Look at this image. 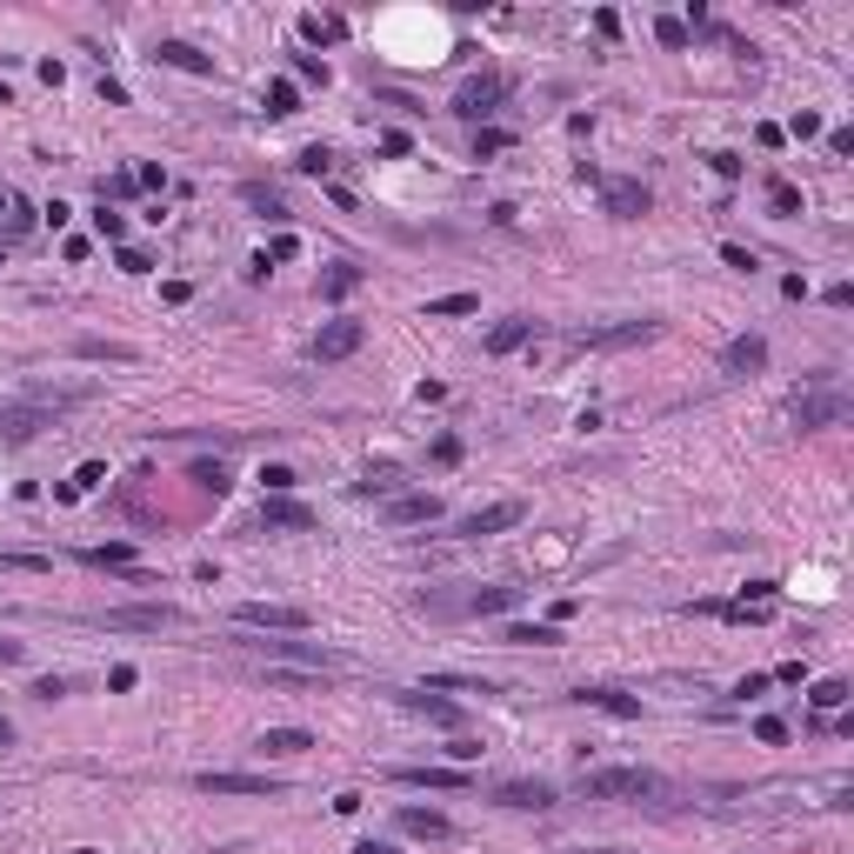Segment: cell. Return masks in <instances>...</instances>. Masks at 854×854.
Masks as SVG:
<instances>
[{
	"instance_id": "6da1fadb",
	"label": "cell",
	"mask_w": 854,
	"mask_h": 854,
	"mask_svg": "<svg viewBox=\"0 0 854 854\" xmlns=\"http://www.w3.org/2000/svg\"><path fill=\"white\" fill-rule=\"evenodd\" d=\"M581 794L587 801H648V808L674 801V788L655 768H581Z\"/></svg>"
},
{
	"instance_id": "7a4b0ae2",
	"label": "cell",
	"mask_w": 854,
	"mask_h": 854,
	"mask_svg": "<svg viewBox=\"0 0 854 854\" xmlns=\"http://www.w3.org/2000/svg\"><path fill=\"white\" fill-rule=\"evenodd\" d=\"M81 401H87V388H68V394H34V401H21V407L0 414V435H8V441H34L53 414H61V407H81Z\"/></svg>"
},
{
	"instance_id": "3957f363",
	"label": "cell",
	"mask_w": 854,
	"mask_h": 854,
	"mask_svg": "<svg viewBox=\"0 0 854 854\" xmlns=\"http://www.w3.org/2000/svg\"><path fill=\"white\" fill-rule=\"evenodd\" d=\"M100 627H114V634H160V627H181V608L168 601H141V608H107Z\"/></svg>"
},
{
	"instance_id": "277c9868",
	"label": "cell",
	"mask_w": 854,
	"mask_h": 854,
	"mask_svg": "<svg viewBox=\"0 0 854 854\" xmlns=\"http://www.w3.org/2000/svg\"><path fill=\"white\" fill-rule=\"evenodd\" d=\"M234 621L260 634H307V608H288V601H241Z\"/></svg>"
},
{
	"instance_id": "5b68a950",
	"label": "cell",
	"mask_w": 854,
	"mask_h": 854,
	"mask_svg": "<svg viewBox=\"0 0 854 854\" xmlns=\"http://www.w3.org/2000/svg\"><path fill=\"white\" fill-rule=\"evenodd\" d=\"M501 100H508V81H501V74H474V81H461V94H454V114H461V121H488Z\"/></svg>"
},
{
	"instance_id": "8992f818",
	"label": "cell",
	"mask_w": 854,
	"mask_h": 854,
	"mask_svg": "<svg viewBox=\"0 0 854 854\" xmlns=\"http://www.w3.org/2000/svg\"><path fill=\"white\" fill-rule=\"evenodd\" d=\"M794 420H801V427H834V420H847V394H841V388L801 394V401H794Z\"/></svg>"
},
{
	"instance_id": "52a82bcc",
	"label": "cell",
	"mask_w": 854,
	"mask_h": 854,
	"mask_svg": "<svg viewBox=\"0 0 854 854\" xmlns=\"http://www.w3.org/2000/svg\"><path fill=\"white\" fill-rule=\"evenodd\" d=\"M521 521H527L521 501H495V508H474V514L461 521V534H467V541H480V534H508V527H521Z\"/></svg>"
},
{
	"instance_id": "ba28073f",
	"label": "cell",
	"mask_w": 854,
	"mask_h": 854,
	"mask_svg": "<svg viewBox=\"0 0 854 854\" xmlns=\"http://www.w3.org/2000/svg\"><path fill=\"white\" fill-rule=\"evenodd\" d=\"M495 801H501V808H521V815H548L554 808V788L548 781H501Z\"/></svg>"
},
{
	"instance_id": "9c48e42d",
	"label": "cell",
	"mask_w": 854,
	"mask_h": 854,
	"mask_svg": "<svg viewBox=\"0 0 854 854\" xmlns=\"http://www.w3.org/2000/svg\"><path fill=\"white\" fill-rule=\"evenodd\" d=\"M194 788L200 794H281V781L274 774H194Z\"/></svg>"
},
{
	"instance_id": "30bf717a",
	"label": "cell",
	"mask_w": 854,
	"mask_h": 854,
	"mask_svg": "<svg viewBox=\"0 0 854 854\" xmlns=\"http://www.w3.org/2000/svg\"><path fill=\"white\" fill-rule=\"evenodd\" d=\"M394 828H401V834H414V841H448V834H454V821H448L441 808H401V815H394Z\"/></svg>"
},
{
	"instance_id": "8fae6325",
	"label": "cell",
	"mask_w": 854,
	"mask_h": 854,
	"mask_svg": "<svg viewBox=\"0 0 854 854\" xmlns=\"http://www.w3.org/2000/svg\"><path fill=\"white\" fill-rule=\"evenodd\" d=\"M354 347H361V320H328V328L314 334V354H320V361H347Z\"/></svg>"
},
{
	"instance_id": "7c38bea8",
	"label": "cell",
	"mask_w": 854,
	"mask_h": 854,
	"mask_svg": "<svg viewBox=\"0 0 854 854\" xmlns=\"http://www.w3.org/2000/svg\"><path fill=\"white\" fill-rule=\"evenodd\" d=\"M420 521H441V495H394L388 501V527H420Z\"/></svg>"
},
{
	"instance_id": "4fadbf2b",
	"label": "cell",
	"mask_w": 854,
	"mask_h": 854,
	"mask_svg": "<svg viewBox=\"0 0 854 854\" xmlns=\"http://www.w3.org/2000/svg\"><path fill=\"white\" fill-rule=\"evenodd\" d=\"M260 527H294V534H314L320 521H314V508H301V501L274 495V501H260Z\"/></svg>"
},
{
	"instance_id": "5bb4252c",
	"label": "cell",
	"mask_w": 854,
	"mask_h": 854,
	"mask_svg": "<svg viewBox=\"0 0 854 854\" xmlns=\"http://www.w3.org/2000/svg\"><path fill=\"white\" fill-rule=\"evenodd\" d=\"M648 207H655V194L640 187V181H608V213H614V221H640Z\"/></svg>"
},
{
	"instance_id": "9a60e30c",
	"label": "cell",
	"mask_w": 854,
	"mask_h": 854,
	"mask_svg": "<svg viewBox=\"0 0 854 854\" xmlns=\"http://www.w3.org/2000/svg\"><path fill=\"white\" fill-rule=\"evenodd\" d=\"M574 701L601 708V715H614V721H640V701H634V694H621V687H574Z\"/></svg>"
},
{
	"instance_id": "2e32d148",
	"label": "cell",
	"mask_w": 854,
	"mask_h": 854,
	"mask_svg": "<svg viewBox=\"0 0 854 854\" xmlns=\"http://www.w3.org/2000/svg\"><path fill=\"white\" fill-rule=\"evenodd\" d=\"M721 367H728V374H761V367H768V341H761V334L728 341V347H721Z\"/></svg>"
},
{
	"instance_id": "e0dca14e",
	"label": "cell",
	"mask_w": 854,
	"mask_h": 854,
	"mask_svg": "<svg viewBox=\"0 0 854 854\" xmlns=\"http://www.w3.org/2000/svg\"><path fill=\"white\" fill-rule=\"evenodd\" d=\"M581 347H627V341H655V320H621V328H587L574 334Z\"/></svg>"
},
{
	"instance_id": "ac0fdd59",
	"label": "cell",
	"mask_w": 854,
	"mask_h": 854,
	"mask_svg": "<svg viewBox=\"0 0 854 854\" xmlns=\"http://www.w3.org/2000/svg\"><path fill=\"white\" fill-rule=\"evenodd\" d=\"M154 61H160V68H181V74H213V61H207L194 40H160Z\"/></svg>"
},
{
	"instance_id": "d6986e66",
	"label": "cell",
	"mask_w": 854,
	"mask_h": 854,
	"mask_svg": "<svg viewBox=\"0 0 854 854\" xmlns=\"http://www.w3.org/2000/svg\"><path fill=\"white\" fill-rule=\"evenodd\" d=\"M401 701H407L414 715H427V721H441V728H461V721H467V708L441 701V694H427V687H420V694H401Z\"/></svg>"
},
{
	"instance_id": "ffe728a7",
	"label": "cell",
	"mask_w": 854,
	"mask_h": 854,
	"mask_svg": "<svg viewBox=\"0 0 854 854\" xmlns=\"http://www.w3.org/2000/svg\"><path fill=\"white\" fill-rule=\"evenodd\" d=\"M394 781L401 788H467L461 768H394Z\"/></svg>"
},
{
	"instance_id": "44dd1931",
	"label": "cell",
	"mask_w": 854,
	"mask_h": 854,
	"mask_svg": "<svg viewBox=\"0 0 854 854\" xmlns=\"http://www.w3.org/2000/svg\"><path fill=\"white\" fill-rule=\"evenodd\" d=\"M307 747H314L307 728H267L260 734V755H307Z\"/></svg>"
},
{
	"instance_id": "7402d4cb",
	"label": "cell",
	"mask_w": 854,
	"mask_h": 854,
	"mask_svg": "<svg viewBox=\"0 0 854 854\" xmlns=\"http://www.w3.org/2000/svg\"><path fill=\"white\" fill-rule=\"evenodd\" d=\"M187 480H194V488H200V495H228V488H234V474H228V461H194V467H187Z\"/></svg>"
},
{
	"instance_id": "603a6c76",
	"label": "cell",
	"mask_w": 854,
	"mask_h": 854,
	"mask_svg": "<svg viewBox=\"0 0 854 854\" xmlns=\"http://www.w3.org/2000/svg\"><path fill=\"white\" fill-rule=\"evenodd\" d=\"M301 34H307L314 47H334V40H347V21H341V14H307Z\"/></svg>"
},
{
	"instance_id": "cb8c5ba5",
	"label": "cell",
	"mask_w": 854,
	"mask_h": 854,
	"mask_svg": "<svg viewBox=\"0 0 854 854\" xmlns=\"http://www.w3.org/2000/svg\"><path fill=\"white\" fill-rule=\"evenodd\" d=\"M514 601H521V587H480V595H467L461 608H467V614H501V608H514Z\"/></svg>"
},
{
	"instance_id": "d4e9b609",
	"label": "cell",
	"mask_w": 854,
	"mask_h": 854,
	"mask_svg": "<svg viewBox=\"0 0 854 854\" xmlns=\"http://www.w3.org/2000/svg\"><path fill=\"white\" fill-rule=\"evenodd\" d=\"M241 200H247L254 213H267V221H288V200H281L274 187H260V181H247V187H241Z\"/></svg>"
},
{
	"instance_id": "484cf974",
	"label": "cell",
	"mask_w": 854,
	"mask_h": 854,
	"mask_svg": "<svg viewBox=\"0 0 854 854\" xmlns=\"http://www.w3.org/2000/svg\"><path fill=\"white\" fill-rule=\"evenodd\" d=\"M527 334H534V320H521V314H514V320H501V328L488 334V354H514Z\"/></svg>"
},
{
	"instance_id": "4316f807",
	"label": "cell",
	"mask_w": 854,
	"mask_h": 854,
	"mask_svg": "<svg viewBox=\"0 0 854 854\" xmlns=\"http://www.w3.org/2000/svg\"><path fill=\"white\" fill-rule=\"evenodd\" d=\"M0 568H14V574H47L53 554H40V548H0Z\"/></svg>"
},
{
	"instance_id": "83f0119b",
	"label": "cell",
	"mask_w": 854,
	"mask_h": 854,
	"mask_svg": "<svg viewBox=\"0 0 854 854\" xmlns=\"http://www.w3.org/2000/svg\"><path fill=\"white\" fill-rule=\"evenodd\" d=\"M847 694H854V687H847L841 674H828V681H815V694H808V701H815L821 715H834V708H847Z\"/></svg>"
},
{
	"instance_id": "f1b7e54d",
	"label": "cell",
	"mask_w": 854,
	"mask_h": 854,
	"mask_svg": "<svg viewBox=\"0 0 854 854\" xmlns=\"http://www.w3.org/2000/svg\"><path fill=\"white\" fill-rule=\"evenodd\" d=\"M501 640H514V648H554L561 634H554V627H527V621H514V627H508Z\"/></svg>"
},
{
	"instance_id": "f546056e",
	"label": "cell",
	"mask_w": 854,
	"mask_h": 854,
	"mask_svg": "<svg viewBox=\"0 0 854 854\" xmlns=\"http://www.w3.org/2000/svg\"><path fill=\"white\" fill-rule=\"evenodd\" d=\"M100 480H107V467H100V461H81V467H74V480H61V495L74 501V495H87V488H100Z\"/></svg>"
},
{
	"instance_id": "4dcf8cb0",
	"label": "cell",
	"mask_w": 854,
	"mask_h": 854,
	"mask_svg": "<svg viewBox=\"0 0 854 854\" xmlns=\"http://www.w3.org/2000/svg\"><path fill=\"white\" fill-rule=\"evenodd\" d=\"M74 354L81 361H134V347H121V341H74Z\"/></svg>"
},
{
	"instance_id": "1f68e13d",
	"label": "cell",
	"mask_w": 854,
	"mask_h": 854,
	"mask_svg": "<svg viewBox=\"0 0 854 854\" xmlns=\"http://www.w3.org/2000/svg\"><path fill=\"white\" fill-rule=\"evenodd\" d=\"M294 107H301V87H294V81H274V87H267V114H274V121L294 114Z\"/></svg>"
},
{
	"instance_id": "d6a6232c",
	"label": "cell",
	"mask_w": 854,
	"mask_h": 854,
	"mask_svg": "<svg viewBox=\"0 0 854 854\" xmlns=\"http://www.w3.org/2000/svg\"><path fill=\"white\" fill-rule=\"evenodd\" d=\"M655 40H661V47H687V40H694V27H687L681 14H661V21H655Z\"/></svg>"
},
{
	"instance_id": "836d02e7",
	"label": "cell",
	"mask_w": 854,
	"mask_h": 854,
	"mask_svg": "<svg viewBox=\"0 0 854 854\" xmlns=\"http://www.w3.org/2000/svg\"><path fill=\"white\" fill-rule=\"evenodd\" d=\"M81 561H94V568H134V548H121V541L114 548H87Z\"/></svg>"
},
{
	"instance_id": "e575fe53",
	"label": "cell",
	"mask_w": 854,
	"mask_h": 854,
	"mask_svg": "<svg viewBox=\"0 0 854 854\" xmlns=\"http://www.w3.org/2000/svg\"><path fill=\"white\" fill-rule=\"evenodd\" d=\"M354 288H361V267H334V274H328V301H341Z\"/></svg>"
},
{
	"instance_id": "d590c367",
	"label": "cell",
	"mask_w": 854,
	"mask_h": 854,
	"mask_svg": "<svg viewBox=\"0 0 854 854\" xmlns=\"http://www.w3.org/2000/svg\"><path fill=\"white\" fill-rule=\"evenodd\" d=\"M294 74H301V81H320V87H328V61H320V53H294Z\"/></svg>"
},
{
	"instance_id": "8d00e7d4",
	"label": "cell",
	"mask_w": 854,
	"mask_h": 854,
	"mask_svg": "<svg viewBox=\"0 0 854 854\" xmlns=\"http://www.w3.org/2000/svg\"><path fill=\"white\" fill-rule=\"evenodd\" d=\"M480 301L474 294H441V301H427V314H474Z\"/></svg>"
},
{
	"instance_id": "74e56055",
	"label": "cell",
	"mask_w": 854,
	"mask_h": 854,
	"mask_svg": "<svg viewBox=\"0 0 854 854\" xmlns=\"http://www.w3.org/2000/svg\"><path fill=\"white\" fill-rule=\"evenodd\" d=\"M501 147H508L501 127H480V134H474V160H488V154H501Z\"/></svg>"
},
{
	"instance_id": "f35d334b",
	"label": "cell",
	"mask_w": 854,
	"mask_h": 854,
	"mask_svg": "<svg viewBox=\"0 0 854 854\" xmlns=\"http://www.w3.org/2000/svg\"><path fill=\"white\" fill-rule=\"evenodd\" d=\"M328 160H334L328 147H301V160H294V168H301V174H328Z\"/></svg>"
},
{
	"instance_id": "ab89813d",
	"label": "cell",
	"mask_w": 854,
	"mask_h": 854,
	"mask_svg": "<svg viewBox=\"0 0 854 854\" xmlns=\"http://www.w3.org/2000/svg\"><path fill=\"white\" fill-rule=\"evenodd\" d=\"M394 488V467L381 461V467H367V480H361V495H388Z\"/></svg>"
},
{
	"instance_id": "60d3db41",
	"label": "cell",
	"mask_w": 854,
	"mask_h": 854,
	"mask_svg": "<svg viewBox=\"0 0 854 854\" xmlns=\"http://www.w3.org/2000/svg\"><path fill=\"white\" fill-rule=\"evenodd\" d=\"M768 200H774V207H781V213H794V207H801V194H794V187H788V181H768Z\"/></svg>"
},
{
	"instance_id": "b9f144b4",
	"label": "cell",
	"mask_w": 854,
	"mask_h": 854,
	"mask_svg": "<svg viewBox=\"0 0 854 854\" xmlns=\"http://www.w3.org/2000/svg\"><path fill=\"white\" fill-rule=\"evenodd\" d=\"M755 734H761L768 747H781V741H788V721H774V715H761V721H755Z\"/></svg>"
},
{
	"instance_id": "7bdbcfd3",
	"label": "cell",
	"mask_w": 854,
	"mask_h": 854,
	"mask_svg": "<svg viewBox=\"0 0 854 854\" xmlns=\"http://www.w3.org/2000/svg\"><path fill=\"white\" fill-rule=\"evenodd\" d=\"M94 228H100V234H107V241H121V234H127V221H121V213H107V207H100V213H94Z\"/></svg>"
},
{
	"instance_id": "ee69618b",
	"label": "cell",
	"mask_w": 854,
	"mask_h": 854,
	"mask_svg": "<svg viewBox=\"0 0 854 854\" xmlns=\"http://www.w3.org/2000/svg\"><path fill=\"white\" fill-rule=\"evenodd\" d=\"M260 480H267V495H288V488H294V467H267Z\"/></svg>"
},
{
	"instance_id": "f6af8a7d",
	"label": "cell",
	"mask_w": 854,
	"mask_h": 854,
	"mask_svg": "<svg viewBox=\"0 0 854 854\" xmlns=\"http://www.w3.org/2000/svg\"><path fill=\"white\" fill-rule=\"evenodd\" d=\"M294 254H301V241H294V234H274V247H267L260 260H294Z\"/></svg>"
},
{
	"instance_id": "bcb514c9",
	"label": "cell",
	"mask_w": 854,
	"mask_h": 854,
	"mask_svg": "<svg viewBox=\"0 0 854 854\" xmlns=\"http://www.w3.org/2000/svg\"><path fill=\"white\" fill-rule=\"evenodd\" d=\"M708 168H715L721 181H734V174H741V160H734V154H708Z\"/></svg>"
},
{
	"instance_id": "7dc6e473",
	"label": "cell",
	"mask_w": 854,
	"mask_h": 854,
	"mask_svg": "<svg viewBox=\"0 0 854 854\" xmlns=\"http://www.w3.org/2000/svg\"><path fill=\"white\" fill-rule=\"evenodd\" d=\"M121 274H147V254L141 247H121Z\"/></svg>"
},
{
	"instance_id": "c3c4849f",
	"label": "cell",
	"mask_w": 854,
	"mask_h": 854,
	"mask_svg": "<svg viewBox=\"0 0 854 854\" xmlns=\"http://www.w3.org/2000/svg\"><path fill=\"white\" fill-rule=\"evenodd\" d=\"M721 260H728V267H741V274H747V267H755V254H747V247H734V241L721 247Z\"/></svg>"
},
{
	"instance_id": "681fc988",
	"label": "cell",
	"mask_w": 854,
	"mask_h": 854,
	"mask_svg": "<svg viewBox=\"0 0 854 854\" xmlns=\"http://www.w3.org/2000/svg\"><path fill=\"white\" fill-rule=\"evenodd\" d=\"M14 661H27V648H21V640H8V634H0V668H14Z\"/></svg>"
},
{
	"instance_id": "f907efd6",
	"label": "cell",
	"mask_w": 854,
	"mask_h": 854,
	"mask_svg": "<svg viewBox=\"0 0 854 854\" xmlns=\"http://www.w3.org/2000/svg\"><path fill=\"white\" fill-rule=\"evenodd\" d=\"M828 154H854V127H834V134H828Z\"/></svg>"
},
{
	"instance_id": "816d5d0a",
	"label": "cell",
	"mask_w": 854,
	"mask_h": 854,
	"mask_svg": "<svg viewBox=\"0 0 854 854\" xmlns=\"http://www.w3.org/2000/svg\"><path fill=\"white\" fill-rule=\"evenodd\" d=\"M354 854H401V847H394V841H361Z\"/></svg>"
},
{
	"instance_id": "f5cc1de1",
	"label": "cell",
	"mask_w": 854,
	"mask_h": 854,
	"mask_svg": "<svg viewBox=\"0 0 854 854\" xmlns=\"http://www.w3.org/2000/svg\"><path fill=\"white\" fill-rule=\"evenodd\" d=\"M0 747H14V721L8 715H0Z\"/></svg>"
},
{
	"instance_id": "db71d44e",
	"label": "cell",
	"mask_w": 854,
	"mask_h": 854,
	"mask_svg": "<svg viewBox=\"0 0 854 854\" xmlns=\"http://www.w3.org/2000/svg\"><path fill=\"white\" fill-rule=\"evenodd\" d=\"M14 200H21V194H8V187H0V213H8V207H14Z\"/></svg>"
},
{
	"instance_id": "11a10c76",
	"label": "cell",
	"mask_w": 854,
	"mask_h": 854,
	"mask_svg": "<svg viewBox=\"0 0 854 854\" xmlns=\"http://www.w3.org/2000/svg\"><path fill=\"white\" fill-rule=\"evenodd\" d=\"M74 854H94V847H74Z\"/></svg>"
},
{
	"instance_id": "9f6ffc18",
	"label": "cell",
	"mask_w": 854,
	"mask_h": 854,
	"mask_svg": "<svg viewBox=\"0 0 854 854\" xmlns=\"http://www.w3.org/2000/svg\"><path fill=\"white\" fill-rule=\"evenodd\" d=\"M595 854H614V847H595Z\"/></svg>"
}]
</instances>
